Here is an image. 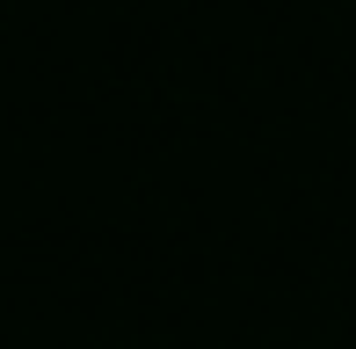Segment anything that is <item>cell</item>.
I'll list each match as a JSON object with an SVG mask.
<instances>
[]
</instances>
